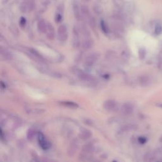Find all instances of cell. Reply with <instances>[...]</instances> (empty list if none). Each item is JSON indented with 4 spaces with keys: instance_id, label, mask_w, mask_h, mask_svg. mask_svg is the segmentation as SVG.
<instances>
[{
    "instance_id": "5b68a950",
    "label": "cell",
    "mask_w": 162,
    "mask_h": 162,
    "mask_svg": "<svg viewBox=\"0 0 162 162\" xmlns=\"http://www.w3.org/2000/svg\"><path fill=\"white\" fill-rule=\"evenodd\" d=\"M80 45V29L78 27L75 26L73 29V46L75 48H78Z\"/></svg>"
},
{
    "instance_id": "ffe728a7",
    "label": "cell",
    "mask_w": 162,
    "mask_h": 162,
    "mask_svg": "<svg viewBox=\"0 0 162 162\" xmlns=\"http://www.w3.org/2000/svg\"><path fill=\"white\" fill-rule=\"evenodd\" d=\"M140 82H141V85H143V86H147L150 84V79L147 77L144 76L141 78Z\"/></svg>"
},
{
    "instance_id": "d4e9b609",
    "label": "cell",
    "mask_w": 162,
    "mask_h": 162,
    "mask_svg": "<svg viewBox=\"0 0 162 162\" xmlns=\"http://www.w3.org/2000/svg\"><path fill=\"white\" fill-rule=\"evenodd\" d=\"M159 67L162 68V52L161 53V56H160V60H159Z\"/></svg>"
},
{
    "instance_id": "7402d4cb",
    "label": "cell",
    "mask_w": 162,
    "mask_h": 162,
    "mask_svg": "<svg viewBox=\"0 0 162 162\" xmlns=\"http://www.w3.org/2000/svg\"><path fill=\"white\" fill-rule=\"evenodd\" d=\"M26 24H27V20L25 17H22L20 18V20H19V24L20 25L21 27H25V25H26Z\"/></svg>"
},
{
    "instance_id": "9c48e42d",
    "label": "cell",
    "mask_w": 162,
    "mask_h": 162,
    "mask_svg": "<svg viewBox=\"0 0 162 162\" xmlns=\"http://www.w3.org/2000/svg\"><path fill=\"white\" fill-rule=\"evenodd\" d=\"M133 111H134V106L132 104L130 103L124 104L121 109L122 113L124 115H131L133 112Z\"/></svg>"
},
{
    "instance_id": "52a82bcc",
    "label": "cell",
    "mask_w": 162,
    "mask_h": 162,
    "mask_svg": "<svg viewBox=\"0 0 162 162\" xmlns=\"http://www.w3.org/2000/svg\"><path fill=\"white\" fill-rule=\"evenodd\" d=\"M63 10H64V6H63V4L60 5L58 6L57 10H56L55 16V20L56 23H60L62 21Z\"/></svg>"
},
{
    "instance_id": "484cf974",
    "label": "cell",
    "mask_w": 162,
    "mask_h": 162,
    "mask_svg": "<svg viewBox=\"0 0 162 162\" xmlns=\"http://www.w3.org/2000/svg\"><path fill=\"white\" fill-rule=\"evenodd\" d=\"M160 141L161 142H162V136L160 137Z\"/></svg>"
},
{
    "instance_id": "d6986e66",
    "label": "cell",
    "mask_w": 162,
    "mask_h": 162,
    "mask_svg": "<svg viewBox=\"0 0 162 162\" xmlns=\"http://www.w3.org/2000/svg\"><path fill=\"white\" fill-rule=\"evenodd\" d=\"M1 53L3 57H5L6 59H11L12 55L11 54L6 50H3V48H1Z\"/></svg>"
},
{
    "instance_id": "cb8c5ba5",
    "label": "cell",
    "mask_w": 162,
    "mask_h": 162,
    "mask_svg": "<svg viewBox=\"0 0 162 162\" xmlns=\"http://www.w3.org/2000/svg\"><path fill=\"white\" fill-rule=\"evenodd\" d=\"M138 141H139V143H141V144H144V143H146L147 139H146V138L144 137H139V139H138Z\"/></svg>"
},
{
    "instance_id": "4316f807",
    "label": "cell",
    "mask_w": 162,
    "mask_h": 162,
    "mask_svg": "<svg viewBox=\"0 0 162 162\" xmlns=\"http://www.w3.org/2000/svg\"><path fill=\"white\" fill-rule=\"evenodd\" d=\"M159 107H161V108H162V104H159Z\"/></svg>"
},
{
    "instance_id": "ac0fdd59",
    "label": "cell",
    "mask_w": 162,
    "mask_h": 162,
    "mask_svg": "<svg viewBox=\"0 0 162 162\" xmlns=\"http://www.w3.org/2000/svg\"><path fill=\"white\" fill-rule=\"evenodd\" d=\"M93 151H94V147L91 144H86L85 146H84L82 148V151L84 152L91 153L93 152Z\"/></svg>"
},
{
    "instance_id": "8fae6325",
    "label": "cell",
    "mask_w": 162,
    "mask_h": 162,
    "mask_svg": "<svg viewBox=\"0 0 162 162\" xmlns=\"http://www.w3.org/2000/svg\"><path fill=\"white\" fill-rule=\"evenodd\" d=\"M98 59V56L96 53H92L90 54L87 56V58H86L85 63L86 65H87L88 67L92 66L94 62L97 60Z\"/></svg>"
},
{
    "instance_id": "277c9868",
    "label": "cell",
    "mask_w": 162,
    "mask_h": 162,
    "mask_svg": "<svg viewBox=\"0 0 162 162\" xmlns=\"http://www.w3.org/2000/svg\"><path fill=\"white\" fill-rule=\"evenodd\" d=\"M74 72H75V74L77 75V77H78L81 80H82L84 81H86V82H93L94 81V78L92 76L85 72H84L82 70L80 69L76 68L75 69Z\"/></svg>"
},
{
    "instance_id": "4fadbf2b",
    "label": "cell",
    "mask_w": 162,
    "mask_h": 162,
    "mask_svg": "<svg viewBox=\"0 0 162 162\" xmlns=\"http://www.w3.org/2000/svg\"><path fill=\"white\" fill-rule=\"evenodd\" d=\"M47 38L50 40H53L55 37V29L52 24L48 22V30L46 32Z\"/></svg>"
},
{
    "instance_id": "8992f818",
    "label": "cell",
    "mask_w": 162,
    "mask_h": 162,
    "mask_svg": "<svg viewBox=\"0 0 162 162\" xmlns=\"http://www.w3.org/2000/svg\"><path fill=\"white\" fill-rule=\"evenodd\" d=\"M38 140L39 143L41 148L44 150H47L51 147V144L45 138L44 135L42 133L38 134Z\"/></svg>"
},
{
    "instance_id": "5bb4252c",
    "label": "cell",
    "mask_w": 162,
    "mask_h": 162,
    "mask_svg": "<svg viewBox=\"0 0 162 162\" xmlns=\"http://www.w3.org/2000/svg\"><path fill=\"white\" fill-rule=\"evenodd\" d=\"M91 136H92V133L90 131L87 129H82L79 134L80 138L84 141L89 139Z\"/></svg>"
},
{
    "instance_id": "6da1fadb",
    "label": "cell",
    "mask_w": 162,
    "mask_h": 162,
    "mask_svg": "<svg viewBox=\"0 0 162 162\" xmlns=\"http://www.w3.org/2000/svg\"><path fill=\"white\" fill-rule=\"evenodd\" d=\"M81 32L84 36L82 43V48L85 50H89L93 45V40L91 38L90 34L86 29H81Z\"/></svg>"
},
{
    "instance_id": "7a4b0ae2",
    "label": "cell",
    "mask_w": 162,
    "mask_h": 162,
    "mask_svg": "<svg viewBox=\"0 0 162 162\" xmlns=\"http://www.w3.org/2000/svg\"><path fill=\"white\" fill-rule=\"evenodd\" d=\"M34 0H24L20 6V10L23 13L31 12L34 8Z\"/></svg>"
},
{
    "instance_id": "7c38bea8",
    "label": "cell",
    "mask_w": 162,
    "mask_h": 162,
    "mask_svg": "<svg viewBox=\"0 0 162 162\" xmlns=\"http://www.w3.org/2000/svg\"><path fill=\"white\" fill-rule=\"evenodd\" d=\"M48 22H46L44 20H39L38 23V29L42 33H46L48 30Z\"/></svg>"
},
{
    "instance_id": "9a60e30c",
    "label": "cell",
    "mask_w": 162,
    "mask_h": 162,
    "mask_svg": "<svg viewBox=\"0 0 162 162\" xmlns=\"http://www.w3.org/2000/svg\"><path fill=\"white\" fill-rule=\"evenodd\" d=\"M77 148H78V144H77V143L75 141H73V143H72L71 145H70L68 150L69 155L73 156L75 153L77 151Z\"/></svg>"
},
{
    "instance_id": "2e32d148",
    "label": "cell",
    "mask_w": 162,
    "mask_h": 162,
    "mask_svg": "<svg viewBox=\"0 0 162 162\" xmlns=\"http://www.w3.org/2000/svg\"><path fill=\"white\" fill-rule=\"evenodd\" d=\"M60 104L70 108H77L79 107L78 104L72 101H62L60 103Z\"/></svg>"
},
{
    "instance_id": "30bf717a",
    "label": "cell",
    "mask_w": 162,
    "mask_h": 162,
    "mask_svg": "<svg viewBox=\"0 0 162 162\" xmlns=\"http://www.w3.org/2000/svg\"><path fill=\"white\" fill-rule=\"evenodd\" d=\"M117 107V103L115 101L109 100L105 101L103 104V108L108 111H114Z\"/></svg>"
},
{
    "instance_id": "44dd1931",
    "label": "cell",
    "mask_w": 162,
    "mask_h": 162,
    "mask_svg": "<svg viewBox=\"0 0 162 162\" xmlns=\"http://www.w3.org/2000/svg\"><path fill=\"white\" fill-rule=\"evenodd\" d=\"M101 28L104 34H107L108 32V31H109L108 27L107 24L105 23V22L104 20H101Z\"/></svg>"
},
{
    "instance_id": "603a6c76",
    "label": "cell",
    "mask_w": 162,
    "mask_h": 162,
    "mask_svg": "<svg viewBox=\"0 0 162 162\" xmlns=\"http://www.w3.org/2000/svg\"><path fill=\"white\" fill-rule=\"evenodd\" d=\"M145 55H146V51L144 48H141L139 51V56L140 59L143 60V58H144L145 57Z\"/></svg>"
},
{
    "instance_id": "3957f363",
    "label": "cell",
    "mask_w": 162,
    "mask_h": 162,
    "mask_svg": "<svg viewBox=\"0 0 162 162\" xmlns=\"http://www.w3.org/2000/svg\"><path fill=\"white\" fill-rule=\"evenodd\" d=\"M58 38L61 41H65L68 39V29L67 27L63 24L58 29Z\"/></svg>"
},
{
    "instance_id": "e0dca14e",
    "label": "cell",
    "mask_w": 162,
    "mask_h": 162,
    "mask_svg": "<svg viewBox=\"0 0 162 162\" xmlns=\"http://www.w3.org/2000/svg\"><path fill=\"white\" fill-rule=\"evenodd\" d=\"M36 131H35L32 129H31L27 131V139L30 141H32L35 137V136H36Z\"/></svg>"
},
{
    "instance_id": "ba28073f",
    "label": "cell",
    "mask_w": 162,
    "mask_h": 162,
    "mask_svg": "<svg viewBox=\"0 0 162 162\" xmlns=\"http://www.w3.org/2000/svg\"><path fill=\"white\" fill-rule=\"evenodd\" d=\"M153 32L155 36H159L162 33V22L160 20L153 22Z\"/></svg>"
}]
</instances>
